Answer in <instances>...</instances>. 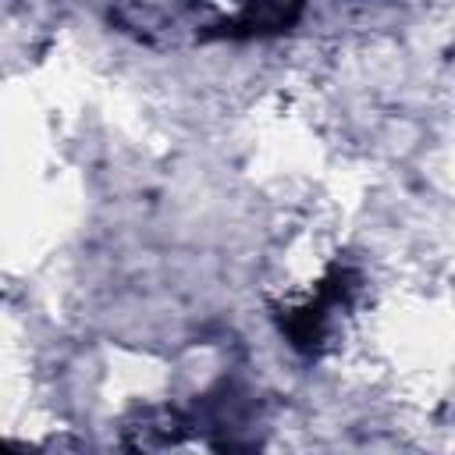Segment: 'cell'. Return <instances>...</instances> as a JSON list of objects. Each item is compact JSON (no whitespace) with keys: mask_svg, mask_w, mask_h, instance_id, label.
<instances>
[{"mask_svg":"<svg viewBox=\"0 0 455 455\" xmlns=\"http://www.w3.org/2000/svg\"><path fill=\"white\" fill-rule=\"evenodd\" d=\"M359 291V277L348 267H331L320 288L302 302L281 313V334L299 352H320L345 309H352V299Z\"/></svg>","mask_w":455,"mask_h":455,"instance_id":"cell-1","label":"cell"},{"mask_svg":"<svg viewBox=\"0 0 455 455\" xmlns=\"http://www.w3.org/2000/svg\"><path fill=\"white\" fill-rule=\"evenodd\" d=\"M199 427L228 455H249L256 448L252 409L245 405V395H235V387H220V395L203 398Z\"/></svg>","mask_w":455,"mask_h":455,"instance_id":"cell-2","label":"cell"},{"mask_svg":"<svg viewBox=\"0 0 455 455\" xmlns=\"http://www.w3.org/2000/svg\"><path fill=\"white\" fill-rule=\"evenodd\" d=\"M0 455H32L28 448H18V444H4L0 441Z\"/></svg>","mask_w":455,"mask_h":455,"instance_id":"cell-3","label":"cell"}]
</instances>
